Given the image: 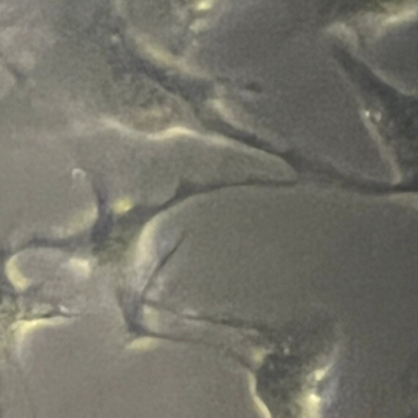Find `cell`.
I'll list each match as a JSON object with an SVG mask.
<instances>
[{"label": "cell", "mask_w": 418, "mask_h": 418, "mask_svg": "<svg viewBox=\"0 0 418 418\" xmlns=\"http://www.w3.org/2000/svg\"><path fill=\"white\" fill-rule=\"evenodd\" d=\"M0 60H4V51L1 48V45H0Z\"/></svg>", "instance_id": "277c9868"}, {"label": "cell", "mask_w": 418, "mask_h": 418, "mask_svg": "<svg viewBox=\"0 0 418 418\" xmlns=\"http://www.w3.org/2000/svg\"><path fill=\"white\" fill-rule=\"evenodd\" d=\"M253 399H254L255 405L259 408L260 415L263 416V418H272V412H270L269 407L266 406L265 402H261L259 396L253 395Z\"/></svg>", "instance_id": "7a4b0ae2"}, {"label": "cell", "mask_w": 418, "mask_h": 418, "mask_svg": "<svg viewBox=\"0 0 418 418\" xmlns=\"http://www.w3.org/2000/svg\"><path fill=\"white\" fill-rule=\"evenodd\" d=\"M327 371H328V368H325V369H318L317 372L314 373V379H316L317 382H320V380L325 377Z\"/></svg>", "instance_id": "3957f363"}, {"label": "cell", "mask_w": 418, "mask_h": 418, "mask_svg": "<svg viewBox=\"0 0 418 418\" xmlns=\"http://www.w3.org/2000/svg\"><path fill=\"white\" fill-rule=\"evenodd\" d=\"M322 400L316 393H307L302 399L303 418H322Z\"/></svg>", "instance_id": "6da1fadb"}]
</instances>
